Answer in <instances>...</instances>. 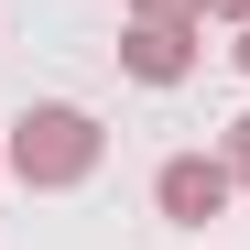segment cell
I'll return each mask as SVG.
<instances>
[{
	"mask_svg": "<svg viewBox=\"0 0 250 250\" xmlns=\"http://www.w3.org/2000/svg\"><path fill=\"white\" fill-rule=\"evenodd\" d=\"M11 163H22V185H76V174H98V120H87V109H22Z\"/></svg>",
	"mask_w": 250,
	"mask_h": 250,
	"instance_id": "cell-1",
	"label": "cell"
},
{
	"mask_svg": "<svg viewBox=\"0 0 250 250\" xmlns=\"http://www.w3.org/2000/svg\"><path fill=\"white\" fill-rule=\"evenodd\" d=\"M229 185H239L229 163H207V152H174V163H163V185H152V196H163V218H185V229H207V218L229 207Z\"/></svg>",
	"mask_w": 250,
	"mask_h": 250,
	"instance_id": "cell-2",
	"label": "cell"
},
{
	"mask_svg": "<svg viewBox=\"0 0 250 250\" xmlns=\"http://www.w3.org/2000/svg\"><path fill=\"white\" fill-rule=\"evenodd\" d=\"M120 65H131L142 87H174V76H185V33H174V22H142L131 44H120Z\"/></svg>",
	"mask_w": 250,
	"mask_h": 250,
	"instance_id": "cell-3",
	"label": "cell"
},
{
	"mask_svg": "<svg viewBox=\"0 0 250 250\" xmlns=\"http://www.w3.org/2000/svg\"><path fill=\"white\" fill-rule=\"evenodd\" d=\"M185 11H207V0H142V22H185Z\"/></svg>",
	"mask_w": 250,
	"mask_h": 250,
	"instance_id": "cell-4",
	"label": "cell"
},
{
	"mask_svg": "<svg viewBox=\"0 0 250 250\" xmlns=\"http://www.w3.org/2000/svg\"><path fill=\"white\" fill-rule=\"evenodd\" d=\"M229 174H239V185H250V120H239V142H229Z\"/></svg>",
	"mask_w": 250,
	"mask_h": 250,
	"instance_id": "cell-5",
	"label": "cell"
},
{
	"mask_svg": "<svg viewBox=\"0 0 250 250\" xmlns=\"http://www.w3.org/2000/svg\"><path fill=\"white\" fill-rule=\"evenodd\" d=\"M218 11H239V22H250V0H218Z\"/></svg>",
	"mask_w": 250,
	"mask_h": 250,
	"instance_id": "cell-6",
	"label": "cell"
},
{
	"mask_svg": "<svg viewBox=\"0 0 250 250\" xmlns=\"http://www.w3.org/2000/svg\"><path fill=\"white\" fill-rule=\"evenodd\" d=\"M239 65H250V33H239Z\"/></svg>",
	"mask_w": 250,
	"mask_h": 250,
	"instance_id": "cell-7",
	"label": "cell"
}]
</instances>
